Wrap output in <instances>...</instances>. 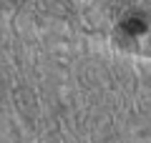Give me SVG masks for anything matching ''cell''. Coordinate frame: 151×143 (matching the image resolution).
<instances>
[{
  "instance_id": "cell-1",
  "label": "cell",
  "mask_w": 151,
  "mask_h": 143,
  "mask_svg": "<svg viewBox=\"0 0 151 143\" xmlns=\"http://www.w3.org/2000/svg\"><path fill=\"white\" fill-rule=\"evenodd\" d=\"M121 30L129 33V35H141V33L146 30V23L141 20V18H126V20L121 23Z\"/></svg>"
}]
</instances>
